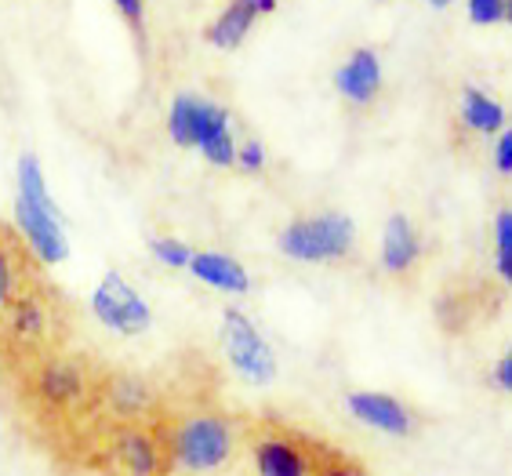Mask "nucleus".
<instances>
[{
    "instance_id": "f257e3e1",
    "label": "nucleus",
    "mask_w": 512,
    "mask_h": 476,
    "mask_svg": "<svg viewBox=\"0 0 512 476\" xmlns=\"http://www.w3.org/2000/svg\"><path fill=\"white\" fill-rule=\"evenodd\" d=\"M15 222H19L22 244L30 248L40 266H59L69 258L62 211L55 208L48 182H44V168L33 153H22L15 168Z\"/></svg>"
},
{
    "instance_id": "f03ea898",
    "label": "nucleus",
    "mask_w": 512,
    "mask_h": 476,
    "mask_svg": "<svg viewBox=\"0 0 512 476\" xmlns=\"http://www.w3.org/2000/svg\"><path fill=\"white\" fill-rule=\"evenodd\" d=\"M237 444V433L222 415L200 411V415L182 418L168 437V455L189 473H215L229 462Z\"/></svg>"
},
{
    "instance_id": "7ed1b4c3",
    "label": "nucleus",
    "mask_w": 512,
    "mask_h": 476,
    "mask_svg": "<svg viewBox=\"0 0 512 476\" xmlns=\"http://www.w3.org/2000/svg\"><path fill=\"white\" fill-rule=\"evenodd\" d=\"M356 226L349 215L324 211V215H309V219L287 222L280 233V251L295 262H335L353 251Z\"/></svg>"
},
{
    "instance_id": "20e7f679",
    "label": "nucleus",
    "mask_w": 512,
    "mask_h": 476,
    "mask_svg": "<svg viewBox=\"0 0 512 476\" xmlns=\"http://www.w3.org/2000/svg\"><path fill=\"white\" fill-rule=\"evenodd\" d=\"M222 349H226V360L233 364V371L251 386H269L276 378L273 349L240 309L222 313Z\"/></svg>"
},
{
    "instance_id": "39448f33",
    "label": "nucleus",
    "mask_w": 512,
    "mask_h": 476,
    "mask_svg": "<svg viewBox=\"0 0 512 476\" xmlns=\"http://www.w3.org/2000/svg\"><path fill=\"white\" fill-rule=\"evenodd\" d=\"M91 313L99 317V324H106L109 331L117 335H142L153 324V313H149L146 298L131 288L128 280L120 277L117 269H109L102 284L91 295Z\"/></svg>"
},
{
    "instance_id": "423d86ee",
    "label": "nucleus",
    "mask_w": 512,
    "mask_h": 476,
    "mask_svg": "<svg viewBox=\"0 0 512 476\" xmlns=\"http://www.w3.org/2000/svg\"><path fill=\"white\" fill-rule=\"evenodd\" d=\"M109 458L124 476H164L171 466L168 444L135 422L109 433Z\"/></svg>"
},
{
    "instance_id": "0eeeda50",
    "label": "nucleus",
    "mask_w": 512,
    "mask_h": 476,
    "mask_svg": "<svg viewBox=\"0 0 512 476\" xmlns=\"http://www.w3.org/2000/svg\"><path fill=\"white\" fill-rule=\"evenodd\" d=\"M229 131V113L211 99L200 95H178L168 110V135L175 146L200 149L207 139Z\"/></svg>"
},
{
    "instance_id": "6e6552de",
    "label": "nucleus",
    "mask_w": 512,
    "mask_h": 476,
    "mask_svg": "<svg viewBox=\"0 0 512 476\" xmlns=\"http://www.w3.org/2000/svg\"><path fill=\"white\" fill-rule=\"evenodd\" d=\"M33 397L44 407L69 411V407H77L80 400L88 397V371H84V364L69 357L40 360V367L33 371Z\"/></svg>"
},
{
    "instance_id": "1a4fd4ad",
    "label": "nucleus",
    "mask_w": 512,
    "mask_h": 476,
    "mask_svg": "<svg viewBox=\"0 0 512 476\" xmlns=\"http://www.w3.org/2000/svg\"><path fill=\"white\" fill-rule=\"evenodd\" d=\"M345 407H349V415H353L356 422L378 429L385 437H407L414 429L411 411L396 397H389V393H349Z\"/></svg>"
},
{
    "instance_id": "9d476101",
    "label": "nucleus",
    "mask_w": 512,
    "mask_h": 476,
    "mask_svg": "<svg viewBox=\"0 0 512 476\" xmlns=\"http://www.w3.org/2000/svg\"><path fill=\"white\" fill-rule=\"evenodd\" d=\"M255 473L258 476H313V458L302 444L284 433H266L255 440Z\"/></svg>"
},
{
    "instance_id": "9b49d317",
    "label": "nucleus",
    "mask_w": 512,
    "mask_h": 476,
    "mask_svg": "<svg viewBox=\"0 0 512 476\" xmlns=\"http://www.w3.org/2000/svg\"><path fill=\"white\" fill-rule=\"evenodd\" d=\"M335 88L342 99L356 102V106H367V102H375V95L382 91V62L371 48H360L353 51L345 66H338L335 73Z\"/></svg>"
},
{
    "instance_id": "f8f14e48",
    "label": "nucleus",
    "mask_w": 512,
    "mask_h": 476,
    "mask_svg": "<svg viewBox=\"0 0 512 476\" xmlns=\"http://www.w3.org/2000/svg\"><path fill=\"white\" fill-rule=\"evenodd\" d=\"M186 269L200 284H211V288L226 291V295H247L251 291L247 269L233 255H222V251H193Z\"/></svg>"
},
{
    "instance_id": "ddd939ff",
    "label": "nucleus",
    "mask_w": 512,
    "mask_h": 476,
    "mask_svg": "<svg viewBox=\"0 0 512 476\" xmlns=\"http://www.w3.org/2000/svg\"><path fill=\"white\" fill-rule=\"evenodd\" d=\"M8 331L19 342H40V338L51 331V306H48V298H40L37 291H22V295H15L8 302Z\"/></svg>"
},
{
    "instance_id": "4468645a",
    "label": "nucleus",
    "mask_w": 512,
    "mask_h": 476,
    "mask_svg": "<svg viewBox=\"0 0 512 476\" xmlns=\"http://www.w3.org/2000/svg\"><path fill=\"white\" fill-rule=\"evenodd\" d=\"M258 19V0H229L222 15L207 26V44H215L222 51H233L244 44V37L251 33Z\"/></svg>"
},
{
    "instance_id": "2eb2a0df",
    "label": "nucleus",
    "mask_w": 512,
    "mask_h": 476,
    "mask_svg": "<svg viewBox=\"0 0 512 476\" xmlns=\"http://www.w3.org/2000/svg\"><path fill=\"white\" fill-rule=\"evenodd\" d=\"M418 255H422V244H418L411 219L407 215H393V219L385 222L382 233V266L389 273H407L418 262Z\"/></svg>"
},
{
    "instance_id": "dca6fc26",
    "label": "nucleus",
    "mask_w": 512,
    "mask_h": 476,
    "mask_svg": "<svg viewBox=\"0 0 512 476\" xmlns=\"http://www.w3.org/2000/svg\"><path fill=\"white\" fill-rule=\"evenodd\" d=\"M462 120L469 124V128L483 131V135H494V131H502L505 110L494 99H487L480 88H465V95H462Z\"/></svg>"
},
{
    "instance_id": "f3484780",
    "label": "nucleus",
    "mask_w": 512,
    "mask_h": 476,
    "mask_svg": "<svg viewBox=\"0 0 512 476\" xmlns=\"http://www.w3.org/2000/svg\"><path fill=\"white\" fill-rule=\"evenodd\" d=\"M109 407L117 411L120 418H131V415H142L149 407V389L142 378L135 375H117L109 378Z\"/></svg>"
},
{
    "instance_id": "a211bd4d",
    "label": "nucleus",
    "mask_w": 512,
    "mask_h": 476,
    "mask_svg": "<svg viewBox=\"0 0 512 476\" xmlns=\"http://www.w3.org/2000/svg\"><path fill=\"white\" fill-rule=\"evenodd\" d=\"M26 291V269H22V255L19 248L4 237L0 229V309L8 306L11 298Z\"/></svg>"
},
{
    "instance_id": "6ab92c4d",
    "label": "nucleus",
    "mask_w": 512,
    "mask_h": 476,
    "mask_svg": "<svg viewBox=\"0 0 512 476\" xmlns=\"http://www.w3.org/2000/svg\"><path fill=\"white\" fill-rule=\"evenodd\" d=\"M149 251H153V258H157L160 266L168 269H186L189 258H193V248L175 237H153L149 240Z\"/></svg>"
},
{
    "instance_id": "aec40b11",
    "label": "nucleus",
    "mask_w": 512,
    "mask_h": 476,
    "mask_svg": "<svg viewBox=\"0 0 512 476\" xmlns=\"http://www.w3.org/2000/svg\"><path fill=\"white\" fill-rule=\"evenodd\" d=\"M207 164H215V168H233L237 164V139H233V131H222L215 139H207L200 146Z\"/></svg>"
},
{
    "instance_id": "412c9836",
    "label": "nucleus",
    "mask_w": 512,
    "mask_h": 476,
    "mask_svg": "<svg viewBox=\"0 0 512 476\" xmlns=\"http://www.w3.org/2000/svg\"><path fill=\"white\" fill-rule=\"evenodd\" d=\"M113 8L124 15V22H128L131 30H135V37L142 40V48H146V0H113Z\"/></svg>"
},
{
    "instance_id": "4be33fe9",
    "label": "nucleus",
    "mask_w": 512,
    "mask_h": 476,
    "mask_svg": "<svg viewBox=\"0 0 512 476\" xmlns=\"http://www.w3.org/2000/svg\"><path fill=\"white\" fill-rule=\"evenodd\" d=\"M505 15V0H469V19L480 26H494Z\"/></svg>"
},
{
    "instance_id": "5701e85b",
    "label": "nucleus",
    "mask_w": 512,
    "mask_h": 476,
    "mask_svg": "<svg viewBox=\"0 0 512 476\" xmlns=\"http://www.w3.org/2000/svg\"><path fill=\"white\" fill-rule=\"evenodd\" d=\"M237 164L247 175H258V171L266 168V149H262V142H244V146H237Z\"/></svg>"
},
{
    "instance_id": "b1692460",
    "label": "nucleus",
    "mask_w": 512,
    "mask_h": 476,
    "mask_svg": "<svg viewBox=\"0 0 512 476\" xmlns=\"http://www.w3.org/2000/svg\"><path fill=\"white\" fill-rule=\"evenodd\" d=\"M494 248L498 255H512V211H502L494 219Z\"/></svg>"
},
{
    "instance_id": "393cba45",
    "label": "nucleus",
    "mask_w": 512,
    "mask_h": 476,
    "mask_svg": "<svg viewBox=\"0 0 512 476\" xmlns=\"http://www.w3.org/2000/svg\"><path fill=\"white\" fill-rule=\"evenodd\" d=\"M494 164H498L502 175H512V128L502 131V139L494 146Z\"/></svg>"
},
{
    "instance_id": "a878e982",
    "label": "nucleus",
    "mask_w": 512,
    "mask_h": 476,
    "mask_svg": "<svg viewBox=\"0 0 512 476\" xmlns=\"http://www.w3.org/2000/svg\"><path fill=\"white\" fill-rule=\"evenodd\" d=\"M494 378H498V386H502L505 393H512V349H509V357L494 367Z\"/></svg>"
},
{
    "instance_id": "bb28decb",
    "label": "nucleus",
    "mask_w": 512,
    "mask_h": 476,
    "mask_svg": "<svg viewBox=\"0 0 512 476\" xmlns=\"http://www.w3.org/2000/svg\"><path fill=\"white\" fill-rule=\"evenodd\" d=\"M316 476H360L353 466H342V462H335V466H324Z\"/></svg>"
},
{
    "instance_id": "cd10ccee",
    "label": "nucleus",
    "mask_w": 512,
    "mask_h": 476,
    "mask_svg": "<svg viewBox=\"0 0 512 476\" xmlns=\"http://www.w3.org/2000/svg\"><path fill=\"white\" fill-rule=\"evenodd\" d=\"M494 266H498V273H502L505 284H512V255H498V262H494Z\"/></svg>"
},
{
    "instance_id": "c85d7f7f",
    "label": "nucleus",
    "mask_w": 512,
    "mask_h": 476,
    "mask_svg": "<svg viewBox=\"0 0 512 476\" xmlns=\"http://www.w3.org/2000/svg\"><path fill=\"white\" fill-rule=\"evenodd\" d=\"M269 11H276V0H258V15H269Z\"/></svg>"
},
{
    "instance_id": "c756f323",
    "label": "nucleus",
    "mask_w": 512,
    "mask_h": 476,
    "mask_svg": "<svg viewBox=\"0 0 512 476\" xmlns=\"http://www.w3.org/2000/svg\"><path fill=\"white\" fill-rule=\"evenodd\" d=\"M502 19L512 22V0H505V15H502Z\"/></svg>"
},
{
    "instance_id": "7c9ffc66",
    "label": "nucleus",
    "mask_w": 512,
    "mask_h": 476,
    "mask_svg": "<svg viewBox=\"0 0 512 476\" xmlns=\"http://www.w3.org/2000/svg\"><path fill=\"white\" fill-rule=\"evenodd\" d=\"M429 4H433V8H447V4H451V0H429Z\"/></svg>"
}]
</instances>
